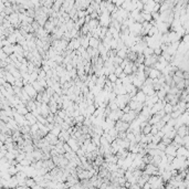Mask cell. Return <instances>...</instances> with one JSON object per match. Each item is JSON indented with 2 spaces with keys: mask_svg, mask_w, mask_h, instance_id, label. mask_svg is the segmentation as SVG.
<instances>
[{
  "mask_svg": "<svg viewBox=\"0 0 189 189\" xmlns=\"http://www.w3.org/2000/svg\"><path fill=\"white\" fill-rule=\"evenodd\" d=\"M178 136H180V137H185L186 135H187V125H182L181 127L178 129Z\"/></svg>",
  "mask_w": 189,
  "mask_h": 189,
  "instance_id": "7a4b0ae2",
  "label": "cell"
},
{
  "mask_svg": "<svg viewBox=\"0 0 189 189\" xmlns=\"http://www.w3.org/2000/svg\"><path fill=\"white\" fill-rule=\"evenodd\" d=\"M152 132V126L150 124H145V128L143 129V134H148Z\"/></svg>",
  "mask_w": 189,
  "mask_h": 189,
  "instance_id": "3957f363",
  "label": "cell"
},
{
  "mask_svg": "<svg viewBox=\"0 0 189 189\" xmlns=\"http://www.w3.org/2000/svg\"><path fill=\"white\" fill-rule=\"evenodd\" d=\"M109 79H112L111 81H115V79H116V75H114V74H113V75H109Z\"/></svg>",
  "mask_w": 189,
  "mask_h": 189,
  "instance_id": "5b68a950",
  "label": "cell"
},
{
  "mask_svg": "<svg viewBox=\"0 0 189 189\" xmlns=\"http://www.w3.org/2000/svg\"><path fill=\"white\" fill-rule=\"evenodd\" d=\"M189 79V73L187 70H184L182 71V80H188Z\"/></svg>",
  "mask_w": 189,
  "mask_h": 189,
  "instance_id": "277c9868",
  "label": "cell"
},
{
  "mask_svg": "<svg viewBox=\"0 0 189 189\" xmlns=\"http://www.w3.org/2000/svg\"><path fill=\"white\" fill-rule=\"evenodd\" d=\"M137 58V52H128L126 54V60L128 62H135Z\"/></svg>",
  "mask_w": 189,
  "mask_h": 189,
  "instance_id": "6da1fadb",
  "label": "cell"
}]
</instances>
